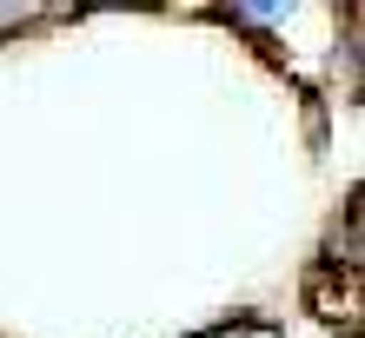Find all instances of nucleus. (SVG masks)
I'll return each instance as SVG.
<instances>
[]
</instances>
